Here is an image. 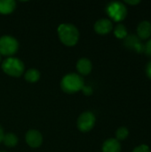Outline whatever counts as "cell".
Masks as SVG:
<instances>
[{
	"label": "cell",
	"mask_w": 151,
	"mask_h": 152,
	"mask_svg": "<svg viewBox=\"0 0 151 152\" xmlns=\"http://www.w3.org/2000/svg\"><path fill=\"white\" fill-rule=\"evenodd\" d=\"M58 36L61 42L66 46H74L79 40V31L77 28L70 23H63L58 27Z\"/></svg>",
	"instance_id": "obj_1"
},
{
	"label": "cell",
	"mask_w": 151,
	"mask_h": 152,
	"mask_svg": "<svg viewBox=\"0 0 151 152\" xmlns=\"http://www.w3.org/2000/svg\"><path fill=\"white\" fill-rule=\"evenodd\" d=\"M85 86V80L82 76L77 73L65 75L61 81V88L66 94H76L82 91Z\"/></svg>",
	"instance_id": "obj_2"
},
{
	"label": "cell",
	"mask_w": 151,
	"mask_h": 152,
	"mask_svg": "<svg viewBox=\"0 0 151 152\" xmlns=\"http://www.w3.org/2000/svg\"><path fill=\"white\" fill-rule=\"evenodd\" d=\"M3 71L13 77H19L24 73V63L18 58L15 57H7L1 64Z\"/></svg>",
	"instance_id": "obj_3"
},
{
	"label": "cell",
	"mask_w": 151,
	"mask_h": 152,
	"mask_svg": "<svg viewBox=\"0 0 151 152\" xmlns=\"http://www.w3.org/2000/svg\"><path fill=\"white\" fill-rule=\"evenodd\" d=\"M19 42L18 40L10 36L4 35L0 37V55L11 57L18 52Z\"/></svg>",
	"instance_id": "obj_4"
},
{
	"label": "cell",
	"mask_w": 151,
	"mask_h": 152,
	"mask_svg": "<svg viewBox=\"0 0 151 152\" xmlns=\"http://www.w3.org/2000/svg\"><path fill=\"white\" fill-rule=\"evenodd\" d=\"M106 12L114 21H122L127 15V9L121 2H111L107 5Z\"/></svg>",
	"instance_id": "obj_5"
},
{
	"label": "cell",
	"mask_w": 151,
	"mask_h": 152,
	"mask_svg": "<svg viewBox=\"0 0 151 152\" xmlns=\"http://www.w3.org/2000/svg\"><path fill=\"white\" fill-rule=\"evenodd\" d=\"M95 122L96 118L94 114L91 111H85L78 117L77 126L79 131L83 133H87L94 127Z\"/></svg>",
	"instance_id": "obj_6"
},
{
	"label": "cell",
	"mask_w": 151,
	"mask_h": 152,
	"mask_svg": "<svg viewBox=\"0 0 151 152\" xmlns=\"http://www.w3.org/2000/svg\"><path fill=\"white\" fill-rule=\"evenodd\" d=\"M25 141L29 147L38 148L43 143V135L39 131L35 130V129H31L26 133Z\"/></svg>",
	"instance_id": "obj_7"
},
{
	"label": "cell",
	"mask_w": 151,
	"mask_h": 152,
	"mask_svg": "<svg viewBox=\"0 0 151 152\" xmlns=\"http://www.w3.org/2000/svg\"><path fill=\"white\" fill-rule=\"evenodd\" d=\"M113 29V24L109 19H100L94 24V30L99 35H107Z\"/></svg>",
	"instance_id": "obj_8"
},
{
	"label": "cell",
	"mask_w": 151,
	"mask_h": 152,
	"mask_svg": "<svg viewBox=\"0 0 151 152\" xmlns=\"http://www.w3.org/2000/svg\"><path fill=\"white\" fill-rule=\"evenodd\" d=\"M77 70L80 76H87L93 69L92 61L87 58H81L77 61Z\"/></svg>",
	"instance_id": "obj_9"
},
{
	"label": "cell",
	"mask_w": 151,
	"mask_h": 152,
	"mask_svg": "<svg viewBox=\"0 0 151 152\" xmlns=\"http://www.w3.org/2000/svg\"><path fill=\"white\" fill-rule=\"evenodd\" d=\"M137 36L140 39H148L151 36V23L148 20L142 21L137 27Z\"/></svg>",
	"instance_id": "obj_10"
},
{
	"label": "cell",
	"mask_w": 151,
	"mask_h": 152,
	"mask_svg": "<svg viewBox=\"0 0 151 152\" xmlns=\"http://www.w3.org/2000/svg\"><path fill=\"white\" fill-rule=\"evenodd\" d=\"M121 144L115 138L106 140L102 144V152H120Z\"/></svg>",
	"instance_id": "obj_11"
},
{
	"label": "cell",
	"mask_w": 151,
	"mask_h": 152,
	"mask_svg": "<svg viewBox=\"0 0 151 152\" xmlns=\"http://www.w3.org/2000/svg\"><path fill=\"white\" fill-rule=\"evenodd\" d=\"M16 9V2L13 0H0V14L7 15Z\"/></svg>",
	"instance_id": "obj_12"
},
{
	"label": "cell",
	"mask_w": 151,
	"mask_h": 152,
	"mask_svg": "<svg viewBox=\"0 0 151 152\" xmlns=\"http://www.w3.org/2000/svg\"><path fill=\"white\" fill-rule=\"evenodd\" d=\"M2 142H4V144L6 147L12 148V147H15L18 144L19 139H18V137H17V135L15 134H13V133H7V134H4Z\"/></svg>",
	"instance_id": "obj_13"
},
{
	"label": "cell",
	"mask_w": 151,
	"mask_h": 152,
	"mask_svg": "<svg viewBox=\"0 0 151 152\" xmlns=\"http://www.w3.org/2000/svg\"><path fill=\"white\" fill-rule=\"evenodd\" d=\"M24 78L28 83H36L40 79V72L36 69H29L25 72Z\"/></svg>",
	"instance_id": "obj_14"
},
{
	"label": "cell",
	"mask_w": 151,
	"mask_h": 152,
	"mask_svg": "<svg viewBox=\"0 0 151 152\" xmlns=\"http://www.w3.org/2000/svg\"><path fill=\"white\" fill-rule=\"evenodd\" d=\"M140 38L138 37L137 35H128L124 41V45L125 47H127L130 50H133L135 45L140 43Z\"/></svg>",
	"instance_id": "obj_15"
},
{
	"label": "cell",
	"mask_w": 151,
	"mask_h": 152,
	"mask_svg": "<svg viewBox=\"0 0 151 152\" xmlns=\"http://www.w3.org/2000/svg\"><path fill=\"white\" fill-rule=\"evenodd\" d=\"M114 34L116 36V37L119 38V39H125L128 34H127V29L126 27L123 24H117L114 29Z\"/></svg>",
	"instance_id": "obj_16"
},
{
	"label": "cell",
	"mask_w": 151,
	"mask_h": 152,
	"mask_svg": "<svg viewBox=\"0 0 151 152\" xmlns=\"http://www.w3.org/2000/svg\"><path fill=\"white\" fill-rule=\"evenodd\" d=\"M129 135V131L126 127H119L117 132H116V139L119 142V141H124L125 140Z\"/></svg>",
	"instance_id": "obj_17"
},
{
	"label": "cell",
	"mask_w": 151,
	"mask_h": 152,
	"mask_svg": "<svg viewBox=\"0 0 151 152\" xmlns=\"http://www.w3.org/2000/svg\"><path fill=\"white\" fill-rule=\"evenodd\" d=\"M133 152H151V151L149 146H147L145 144H142V145H140V146L136 147Z\"/></svg>",
	"instance_id": "obj_18"
},
{
	"label": "cell",
	"mask_w": 151,
	"mask_h": 152,
	"mask_svg": "<svg viewBox=\"0 0 151 152\" xmlns=\"http://www.w3.org/2000/svg\"><path fill=\"white\" fill-rule=\"evenodd\" d=\"M136 53H144V50H145V45L144 44H142V42H140V43H138L136 45H135V47H134V49H133Z\"/></svg>",
	"instance_id": "obj_19"
},
{
	"label": "cell",
	"mask_w": 151,
	"mask_h": 152,
	"mask_svg": "<svg viewBox=\"0 0 151 152\" xmlns=\"http://www.w3.org/2000/svg\"><path fill=\"white\" fill-rule=\"evenodd\" d=\"M82 92L84 93L85 95H87L88 96V95H91L93 94V88L91 86H85H85L82 89Z\"/></svg>",
	"instance_id": "obj_20"
},
{
	"label": "cell",
	"mask_w": 151,
	"mask_h": 152,
	"mask_svg": "<svg viewBox=\"0 0 151 152\" xmlns=\"http://www.w3.org/2000/svg\"><path fill=\"white\" fill-rule=\"evenodd\" d=\"M144 53H145L147 55H149V56H150L151 57V39L147 42V44H145V50H144Z\"/></svg>",
	"instance_id": "obj_21"
},
{
	"label": "cell",
	"mask_w": 151,
	"mask_h": 152,
	"mask_svg": "<svg viewBox=\"0 0 151 152\" xmlns=\"http://www.w3.org/2000/svg\"><path fill=\"white\" fill-rule=\"evenodd\" d=\"M146 72H147L148 77H149L151 79V61H150V62H149V64L147 65Z\"/></svg>",
	"instance_id": "obj_22"
},
{
	"label": "cell",
	"mask_w": 151,
	"mask_h": 152,
	"mask_svg": "<svg viewBox=\"0 0 151 152\" xmlns=\"http://www.w3.org/2000/svg\"><path fill=\"white\" fill-rule=\"evenodd\" d=\"M125 3L126 4H131V5H136V4H140L141 3V1H139V0H133V1H130V0H126L125 1Z\"/></svg>",
	"instance_id": "obj_23"
},
{
	"label": "cell",
	"mask_w": 151,
	"mask_h": 152,
	"mask_svg": "<svg viewBox=\"0 0 151 152\" xmlns=\"http://www.w3.org/2000/svg\"><path fill=\"white\" fill-rule=\"evenodd\" d=\"M4 134V131H3V128H2L1 126H0V142H2V141H3Z\"/></svg>",
	"instance_id": "obj_24"
},
{
	"label": "cell",
	"mask_w": 151,
	"mask_h": 152,
	"mask_svg": "<svg viewBox=\"0 0 151 152\" xmlns=\"http://www.w3.org/2000/svg\"><path fill=\"white\" fill-rule=\"evenodd\" d=\"M1 61H2V57H1V55H0V64H1Z\"/></svg>",
	"instance_id": "obj_25"
},
{
	"label": "cell",
	"mask_w": 151,
	"mask_h": 152,
	"mask_svg": "<svg viewBox=\"0 0 151 152\" xmlns=\"http://www.w3.org/2000/svg\"><path fill=\"white\" fill-rule=\"evenodd\" d=\"M0 152H6V151H0Z\"/></svg>",
	"instance_id": "obj_26"
}]
</instances>
